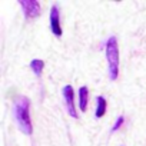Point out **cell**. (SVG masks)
<instances>
[{"mask_svg": "<svg viewBox=\"0 0 146 146\" xmlns=\"http://www.w3.org/2000/svg\"><path fill=\"white\" fill-rule=\"evenodd\" d=\"M29 109H30V100L26 96H19L13 103L15 119L19 125V129L26 135L33 133V125H32V120H30Z\"/></svg>", "mask_w": 146, "mask_h": 146, "instance_id": "cell-1", "label": "cell"}, {"mask_svg": "<svg viewBox=\"0 0 146 146\" xmlns=\"http://www.w3.org/2000/svg\"><path fill=\"white\" fill-rule=\"evenodd\" d=\"M106 59L109 64V78L116 80L119 75V46L115 36H110L106 42Z\"/></svg>", "mask_w": 146, "mask_h": 146, "instance_id": "cell-2", "label": "cell"}, {"mask_svg": "<svg viewBox=\"0 0 146 146\" xmlns=\"http://www.w3.org/2000/svg\"><path fill=\"white\" fill-rule=\"evenodd\" d=\"M63 93V98H64V102H66V106H67V113L72 116V117H78V110H76V106H75V93H73V88L70 85H66L62 90Z\"/></svg>", "mask_w": 146, "mask_h": 146, "instance_id": "cell-3", "label": "cell"}, {"mask_svg": "<svg viewBox=\"0 0 146 146\" xmlns=\"http://www.w3.org/2000/svg\"><path fill=\"white\" fill-rule=\"evenodd\" d=\"M19 3L23 9L26 19H33V17H37L40 15V5L36 0H20Z\"/></svg>", "mask_w": 146, "mask_h": 146, "instance_id": "cell-4", "label": "cell"}, {"mask_svg": "<svg viewBox=\"0 0 146 146\" xmlns=\"http://www.w3.org/2000/svg\"><path fill=\"white\" fill-rule=\"evenodd\" d=\"M50 29H52V33L57 37L62 36V26H60V16H59V7L56 5L52 6L50 9Z\"/></svg>", "mask_w": 146, "mask_h": 146, "instance_id": "cell-5", "label": "cell"}, {"mask_svg": "<svg viewBox=\"0 0 146 146\" xmlns=\"http://www.w3.org/2000/svg\"><path fill=\"white\" fill-rule=\"evenodd\" d=\"M88 99H89V89H88V86H80V89H79V109H80V112H86V109H88Z\"/></svg>", "mask_w": 146, "mask_h": 146, "instance_id": "cell-6", "label": "cell"}, {"mask_svg": "<svg viewBox=\"0 0 146 146\" xmlns=\"http://www.w3.org/2000/svg\"><path fill=\"white\" fill-rule=\"evenodd\" d=\"M106 106H108L106 99H105L103 96H98V98H96V112H95V117H96V119L105 116V113H106Z\"/></svg>", "mask_w": 146, "mask_h": 146, "instance_id": "cell-7", "label": "cell"}, {"mask_svg": "<svg viewBox=\"0 0 146 146\" xmlns=\"http://www.w3.org/2000/svg\"><path fill=\"white\" fill-rule=\"evenodd\" d=\"M30 67H32V70L35 72L36 76H40L42 72H43V67H44V62H43L42 59H33V60L30 62Z\"/></svg>", "mask_w": 146, "mask_h": 146, "instance_id": "cell-8", "label": "cell"}, {"mask_svg": "<svg viewBox=\"0 0 146 146\" xmlns=\"http://www.w3.org/2000/svg\"><path fill=\"white\" fill-rule=\"evenodd\" d=\"M123 122H125V119H123V116H119L117 119H116V122H115V125H113V127H112V130L110 132H116L122 125H123Z\"/></svg>", "mask_w": 146, "mask_h": 146, "instance_id": "cell-9", "label": "cell"}]
</instances>
